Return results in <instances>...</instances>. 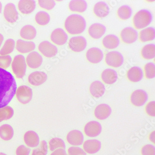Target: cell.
<instances>
[{
  "label": "cell",
  "instance_id": "1",
  "mask_svg": "<svg viewBox=\"0 0 155 155\" xmlns=\"http://www.w3.org/2000/svg\"><path fill=\"white\" fill-rule=\"evenodd\" d=\"M17 86L12 74L0 68V108L6 107L15 94Z\"/></svg>",
  "mask_w": 155,
  "mask_h": 155
},
{
  "label": "cell",
  "instance_id": "2",
  "mask_svg": "<svg viewBox=\"0 0 155 155\" xmlns=\"http://www.w3.org/2000/svg\"><path fill=\"white\" fill-rule=\"evenodd\" d=\"M86 21L81 15L73 14L66 19L64 28L71 35H78L84 31L86 28Z\"/></svg>",
  "mask_w": 155,
  "mask_h": 155
},
{
  "label": "cell",
  "instance_id": "3",
  "mask_svg": "<svg viewBox=\"0 0 155 155\" xmlns=\"http://www.w3.org/2000/svg\"><path fill=\"white\" fill-rule=\"evenodd\" d=\"M152 19V15L150 11L143 9L138 11L135 15L133 23L136 29H143L150 24Z\"/></svg>",
  "mask_w": 155,
  "mask_h": 155
},
{
  "label": "cell",
  "instance_id": "4",
  "mask_svg": "<svg viewBox=\"0 0 155 155\" xmlns=\"http://www.w3.org/2000/svg\"><path fill=\"white\" fill-rule=\"evenodd\" d=\"M12 71L15 76L18 79H22L26 73V61L24 56L22 55H18L13 59L12 62Z\"/></svg>",
  "mask_w": 155,
  "mask_h": 155
},
{
  "label": "cell",
  "instance_id": "5",
  "mask_svg": "<svg viewBox=\"0 0 155 155\" xmlns=\"http://www.w3.org/2000/svg\"><path fill=\"white\" fill-rule=\"evenodd\" d=\"M15 93L17 100L22 104H27L32 100V90L28 86H20L16 89Z\"/></svg>",
  "mask_w": 155,
  "mask_h": 155
},
{
  "label": "cell",
  "instance_id": "6",
  "mask_svg": "<svg viewBox=\"0 0 155 155\" xmlns=\"http://www.w3.org/2000/svg\"><path fill=\"white\" fill-rule=\"evenodd\" d=\"M105 62L110 67L115 68L120 67L123 62V57L122 54L117 51L108 52L106 54Z\"/></svg>",
  "mask_w": 155,
  "mask_h": 155
},
{
  "label": "cell",
  "instance_id": "7",
  "mask_svg": "<svg viewBox=\"0 0 155 155\" xmlns=\"http://www.w3.org/2000/svg\"><path fill=\"white\" fill-rule=\"evenodd\" d=\"M68 44L72 51L80 52L84 50L86 47L87 41L83 36H75L70 39Z\"/></svg>",
  "mask_w": 155,
  "mask_h": 155
},
{
  "label": "cell",
  "instance_id": "8",
  "mask_svg": "<svg viewBox=\"0 0 155 155\" xmlns=\"http://www.w3.org/2000/svg\"><path fill=\"white\" fill-rule=\"evenodd\" d=\"M38 50L42 54L47 58L54 57L58 51L57 47L48 41L42 42L38 46Z\"/></svg>",
  "mask_w": 155,
  "mask_h": 155
},
{
  "label": "cell",
  "instance_id": "9",
  "mask_svg": "<svg viewBox=\"0 0 155 155\" xmlns=\"http://www.w3.org/2000/svg\"><path fill=\"white\" fill-rule=\"evenodd\" d=\"M148 95L143 90H136L130 96V101L136 107H141L148 100Z\"/></svg>",
  "mask_w": 155,
  "mask_h": 155
},
{
  "label": "cell",
  "instance_id": "10",
  "mask_svg": "<svg viewBox=\"0 0 155 155\" xmlns=\"http://www.w3.org/2000/svg\"><path fill=\"white\" fill-rule=\"evenodd\" d=\"M102 129V128L99 123L92 121L89 122L85 125L84 132L88 137H95L101 133Z\"/></svg>",
  "mask_w": 155,
  "mask_h": 155
},
{
  "label": "cell",
  "instance_id": "11",
  "mask_svg": "<svg viewBox=\"0 0 155 155\" xmlns=\"http://www.w3.org/2000/svg\"><path fill=\"white\" fill-rule=\"evenodd\" d=\"M138 34L135 29L130 27L125 28L122 30L120 37L122 41L126 44H131L137 40Z\"/></svg>",
  "mask_w": 155,
  "mask_h": 155
},
{
  "label": "cell",
  "instance_id": "12",
  "mask_svg": "<svg viewBox=\"0 0 155 155\" xmlns=\"http://www.w3.org/2000/svg\"><path fill=\"white\" fill-rule=\"evenodd\" d=\"M68 38V35L66 33L60 28L55 29L50 35L51 41L58 46H62L65 44Z\"/></svg>",
  "mask_w": 155,
  "mask_h": 155
},
{
  "label": "cell",
  "instance_id": "13",
  "mask_svg": "<svg viewBox=\"0 0 155 155\" xmlns=\"http://www.w3.org/2000/svg\"><path fill=\"white\" fill-rule=\"evenodd\" d=\"M4 18L10 23L16 22L18 19V13L15 6L12 3H8L5 6L3 11Z\"/></svg>",
  "mask_w": 155,
  "mask_h": 155
},
{
  "label": "cell",
  "instance_id": "14",
  "mask_svg": "<svg viewBox=\"0 0 155 155\" xmlns=\"http://www.w3.org/2000/svg\"><path fill=\"white\" fill-rule=\"evenodd\" d=\"M66 138L67 142L74 146H80L84 143V135L78 130H75L69 132Z\"/></svg>",
  "mask_w": 155,
  "mask_h": 155
},
{
  "label": "cell",
  "instance_id": "15",
  "mask_svg": "<svg viewBox=\"0 0 155 155\" xmlns=\"http://www.w3.org/2000/svg\"><path fill=\"white\" fill-rule=\"evenodd\" d=\"M86 57L90 62L97 64L101 61L103 59V53L98 48H92L87 51Z\"/></svg>",
  "mask_w": 155,
  "mask_h": 155
},
{
  "label": "cell",
  "instance_id": "16",
  "mask_svg": "<svg viewBox=\"0 0 155 155\" xmlns=\"http://www.w3.org/2000/svg\"><path fill=\"white\" fill-rule=\"evenodd\" d=\"M47 79L46 73L43 72H35L28 77V81L32 86H39L43 84Z\"/></svg>",
  "mask_w": 155,
  "mask_h": 155
},
{
  "label": "cell",
  "instance_id": "17",
  "mask_svg": "<svg viewBox=\"0 0 155 155\" xmlns=\"http://www.w3.org/2000/svg\"><path fill=\"white\" fill-rule=\"evenodd\" d=\"M101 148V143L97 139H89L83 143V150L86 153L93 154L99 151Z\"/></svg>",
  "mask_w": 155,
  "mask_h": 155
},
{
  "label": "cell",
  "instance_id": "18",
  "mask_svg": "<svg viewBox=\"0 0 155 155\" xmlns=\"http://www.w3.org/2000/svg\"><path fill=\"white\" fill-rule=\"evenodd\" d=\"M112 109L109 105L105 104L98 105L94 110L95 116L99 120H105L110 116Z\"/></svg>",
  "mask_w": 155,
  "mask_h": 155
},
{
  "label": "cell",
  "instance_id": "19",
  "mask_svg": "<svg viewBox=\"0 0 155 155\" xmlns=\"http://www.w3.org/2000/svg\"><path fill=\"white\" fill-rule=\"evenodd\" d=\"M43 62L42 56L36 52H32L29 54L26 58V63L31 68L36 69L39 68Z\"/></svg>",
  "mask_w": 155,
  "mask_h": 155
},
{
  "label": "cell",
  "instance_id": "20",
  "mask_svg": "<svg viewBox=\"0 0 155 155\" xmlns=\"http://www.w3.org/2000/svg\"><path fill=\"white\" fill-rule=\"evenodd\" d=\"M105 27L100 23H94L91 25L88 29V35L94 39L100 38L105 34Z\"/></svg>",
  "mask_w": 155,
  "mask_h": 155
},
{
  "label": "cell",
  "instance_id": "21",
  "mask_svg": "<svg viewBox=\"0 0 155 155\" xmlns=\"http://www.w3.org/2000/svg\"><path fill=\"white\" fill-rule=\"evenodd\" d=\"M36 6V2L33 0H21L18 4V9L22 14L25 15L33 12Z\"/></svg>",
  "mask_w": 155,
  "mask_h": 155
},
{
  "label": "cell",
  "instance_id": "22",
  "mask_svg": "<svg viewBox=\"0 0 155 155\" xmlns=\"http://www.w3.org/2000/svg\"><path fill=\"white\" fill-rule=\"evenodd\" d=\"M90 91L92 96L99 98L103 95L105 91L104 84L99 81H95L91 84Z\"/></svg>",
  "mask_w": 155,
  "mask_h": 155
},
{
  "label": "cell",
  "instance_id": "23",
  "mask_svg": "<svg viewBox=\"0 0 155 155\" xmlns=\"http://www.w3.org/2000/svg\"><path fill=\"white\" fill-rule=\"evenodd\" d=\"M94 13L99 18H104L108 15L109 8L106 3L99 2L94 6Z\"/></svg>",
  "mask_w": 155,
  "mask_h": 155
},
{
  "label": "cell",
  "instance_id": "24",
  "mask_svg": "<svg viewBox=\"0 0 155 155\" xmlns=\"http://www.w3.org/2000/svg\"><path fill=\"white\" fill-rule=\"evenodd\" d=\"M36 45L32 41H26L23 40H19L16 41V50L22 54H26L33 51Z\"/></svg>",
  "mask_w": 155,
  "mask_h": 155
},
{
  "label": "cell",
  "instance_id": "25",
  "mask_svg": "<svg viewBox=\"0 0 155 155\" xmlns=\"http://www.w3.org/2000/svg\"><path fill=\"white\" fill-rule=\"evenodd\" d=\"M101 79L102 81L106 84H113L117 81V73L112 69H106L102 72Z\"/></svg>",
  "mask_w": 155,
  "mask_h": 155
},
{
  "label": "cell",
  "instance_id": "26",
  "mask_svg": "<svg viewBox=\"0 0 155 155\" xmlns=\"http://www.w3.org/2000/svg\"><path fill=\"white\" fill-rule=\"evenodd\" d=\"M127 77L130 81L137 82L142 79L143 72L142 70L139 67H132L128 71Z\"/></svg>",
  "mask_w": 155,
  "mask_h": 155
},
{
  "label": "cell",
  "instance_id": "27",
  "mask_svg": "<svg viewBox=\"0 0 155 155\" xmlns=\"http://www.w3.org/2000/svg\"><path fill=\"white\" fill-rule=\"evenodd\" d=\"M104 47L108 49H112L117 48L119 44V40L114 35H109L105 36L102 41Z\"/></svg>",
  "mask_w": 155,
  "mask_h": 155
},
{
  "label": "cell",
  "instance_id": "28",
  "mask_svg": "<svg viewBox=\"0 0 155 155\" xmlns=\"http://www.w3.org/2000/svg\"><path fill=\"white\" fill-rule=\"evenodd\" d=\"M24 140L26 145L30 147H35L39 144V138L38 135L33 131H28L24 136Z\"/></svg>",
  "mask_w": 155,
  "mask_h": 155
},
{
  "label": "cell",
  "instance_id": "29",
  "mask_svg": "<svg viewBox=\"0 0 155 155\" xmlns=\"http://www.w3.org/2000/svg\"><path fill=\"white\" fill-rule=\"evenodd\" d=\"M69 8L73 12L83 13L86 10L87 4L84 0H73L69 3Z\"/></svg>",
  "mask_w": 155,
  "mask_h": 155
},
{
  "label": "cell",
  "instance_id": "30",
  "mask_svg": "<svg viewBox=\"0 0 155 155\" xmlns=\"http://www.w3.org/2000/svg\"><path fill=\"white\" fill-rule=\"evenodd\" d=\"M36 31L35 28L31 25L24 26L20 31V36L25 40H33L36 37Z\"/></svg>",
  "mask_w": 155,
  "mask_h": 155
},
{
  "label": "cell",
  "instance_id": "31",
  "mask_svg": "<svg viewBox=\"0 0 155 155\" xmlns=\"http://www.w3.org/2000/svg\"><path fill=\"white\" fill-rule=\"evenodd\" d=\"M155 29L152 27L145 28L139 33V39L143 42L152 41L155 38Z\"/></svg>",
  "mask_w": 155,
  "mask_h": 155
},
{
  "label": "cell",
  "instance_id": "32",
  "mask_svg": "<svg viewBox=\"0 0 155 155\" xmlns=\"http://www.w3.org/2000/svg\"><path fill=\"white\" fill-rule=\"evenodd\" d=\"M14 135V130L9 124H4L0 126V137L3 140L8 141L12 139Z\"/></svg>",
  "mask_w": 155,
  "mask_h": 155
},
{
  "label": "cell",
  "instance_id": "33",
  "mask_svg": "<svg viewBox=\"0 0 155 155\" xmlns=\"http://www.w3.org/2000/svg\"><path fill=\"white\" fill-rule=\"evenodd\" d=\"M142 57L146 60H150L155 57V46L153 44H147L142 49Z\"/></svg>",
  "mask_w": 155,
  "mask_h": 155
},
{
  "label": "cell",
  "instance_id": "34",
  "mask_svg": "<svg viewBox=\"0 0 155 155\" xmlns=\"http://www.w3.org/2000/svg\"><path fill=\"white\" fill-rule=\"evenodd\" d=\"M15 47V42L13 39H8L5 41L3 47L0 50V54L6 55L11 54Z\"/></svg>",
  "mask_w": 155,
  "mask_h": 155
},
{
  "label": "cell",
  "instance_id": "35",
  "mask_svg": "<svg viewBox=\"0 0 155 155\" xmlns=\"http://www.w3.org/2000/svg\"><path fill=\"white\" fill-rule=\"evenodd\" d=\"M35 21L37 24L42 26L47 25L50 21V16L47 12L40 11L36 14Z\"/></svg>",
  "mask_w": 155,
  "mask_h": 155
},
{
  "label": "cell",
  "instance_id": "36",
  "mask_svg": "<svg viewBox=\"0 0 155 155\" xmlns=\"http://www.w3.org/2000/svg\"><path fill=\"white\" fill-rule=\"evenodd\" d=\"M117 15L122 20L129 19L132 14V9L127 5H123L120 7L117 11Z\"/></svg>",
  "mask_w": 155,
  "mask_h": 155
},
{
  "label": "cell",
  "instance_id": "37",
  "mask_svg": "<svg viewBox=\"0 0 155 155\" xmlns=\"http://www.w3.org/2000/svg\"><path fill=\"white\" fill-rule=\"evenodd\" d=\"M14 111L13 108L10 107H4L0 108V122L7 120L12 118L14 115Z\"/></svg>",
  "mask_w": 155,
  "mask_h": 155
},
{
  "label": "cell",
  "instance_id": "38",
  "mask_svg": "<svg viewBox=\"0 0 155 155\" xmlns=\"http://www.w3.org/2000/svg\"><path fill=\"white\" fill-rule=\"evenodd\" d=\"M50 149L54 150L58 149H64L65 148L64 142L59 138H54L50 142Z\"/></svg>",
  "mask_w": 155,
  "mask_h": 155
},
{
  "label": "cell",
  "instance_id": "39",
  "mask_svg": "<svg viewBox=\"0 0 155 155\" xmlns=\"http://www.w3.org/2000/svg\"><path fill=\"white\" fill-rule=\"evenodd\" d=\"M144 72L146 78L148 79H153L155 76V65L152 63H147L144 66Z\"/></svg>",
  "mask_w": 155,
  "mask_h": 155
},
{
  "label": "cell",
  "instance_id": "40",
  "mask_svg": "<svg viewBox=\"0 0 155 155\" xmlns=\"http://www.w3.org/2000/svg\"><path fill=\"white\" fill-rule=\"evenodd\" d=\"M12 63V58L9 55H0V68L6 69L10 66Z\"/></svg>",
  "mask_w": 155,
  "mask_h": 155
},
{
  "label": "cell",
  "instance_id": "41",
  "mask_svg": "<svg viewBox=\"0 0 155 155\" xmlns=\"http://www.w3.org/2000/svg\"><path fill=\"white\" fill-rule=\"evenodd\" d=\"M38 4L42 8L50 10L54 8L56 3L52 0H40L38 1Z\"/></svg>",
  "mask_w": 155,
  "mask_h": 155
},
{
  "label": "cell",
  "instance_id": "42",
  "mask_svg": "<svg viewBox=\"0 0 155 155\" xmlns=\"http://www.w3.org/2000/svg\"><path fill=\"white\" fill-rule=\"evenodd\" d=\"M68 155H86V153L83 149L78 146H72L68 150Z\"/></svg>",
  "mask_w": 155,
  "mask_h": 155
},
{
  "label": "cell",
  "instance_id": "43",
  "mask_svg": "<svg viewBox=\"0 0 155 155\" xmlns=\"http://www.w3.org/2000/svg\"><path fill=\"white\" fill-rule=\"evenodd\" d=\"M142 155H155V147L151 144H146L141 149Z\"/></svg>",
  "mask_w": 155,
  "mask_h": 155
},
{
  "label": "cell",
  "instance_id": "44",
  "mask_svg": "<svg viewBox=\"0 0 155 155\" xmlns=\"http://www.w3.org/2000/svg\"><path fill=\"white\" fill-rule=\"evenodd\" d=\"M155 102L150 101L147 104L145 107V110L147 114L150 116L155 117Z\"/></svg>",
  "mask_w": 155,
  "mask_h": 155
},
{
  "label": "cell",
  "instance_id": "45",
  "mask_svg": "<svg viewBox=\"0 0 155 155\" xmlns=\"http://www.w3.org/2000/svg\"><path fill=\"white\" fill-rule=\"evenodd\" d=\"M30 152V150L23 146L21 145L17 148L16 150V155H29Z\"/></svg>",
  "mask_w": 155,
  "mask_h": 155
},
{
  "label": "cell",
  "instance_id": "46",
  "mask_svg": "<svg viewBox=\"0 0 155 155\" xmlns=\"http://www.w3.org/2000/svg\"><path fill=\"white\" fill-rule=\"evenodd\" d=\"M51 155H67L65 150L63 149H59L52 153Z\"/></svg>",
  "mask_w": 155,
  "mask_h": 155
},
{
  "label": "cell",
  "instance_id": "47",
  "mask_svg": "<svg viewBox=\"0 0 155 155\" xmlns=\"http://www.w3.org/2000/svg\"><path fill=\"white\" fill-rule=\"evenodd\" d=\"M149 139L150 141L155 143V131H153L150 133L149 136Z\"/></svg>",
  "mask_w": 155,
  "mask_h": 155
},
{
  "label": "cell",
  "instance_id": "48",
  "mask_svg": "<svg viewBox=\"0 0 155 155\" xmlns=\"http://www.w3.org/2000/svg\"><path fill=\"white\" fill-rule=\"evenodd\" d=\"M3 39H4V38H3V35L2 34H0V47H1L2 44Z\"/></svg>",
  "mask_w": 155,
  "mask_h": 155
},
{
  "label": "cell",
  "instance_id": "49",
  "mask_svg": "<svg viewBox=\"0 0 155 155\" xmlns=\"http://www.w3.org/2000/svg\"><path fill=\"white\" fill-rule=\"evenodd\" d=\"M2 8V5L1 2H0V13H1Z\"/></svg>",
  "mask_w": 155,
  "mask_h": 155
},
{
  "label": "cell",
  "instance_id": "50",
  "mask_svg": "<svg viewBox=\"0 0 155 155\" xmlns=\"http://www.w3.org/2000/svg\"><path fill=\"white\" fill-rule=\"evenodd\" d=\"M0 155H6V154H4V153H0Z\"/></svg>",
  "mask_w": 155,
  "mask_h": 155
}]
</instances>
